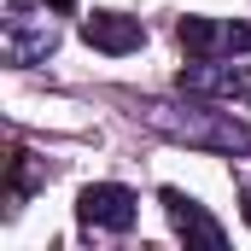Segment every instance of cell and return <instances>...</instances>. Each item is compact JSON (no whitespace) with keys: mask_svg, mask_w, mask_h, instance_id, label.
<instances>
[{"mask_svg":"<svg viewBox=\"0 0 251 251\" xmlns=\"http://www.w3.org/2000/svg\"><path fill=\"white\" fill-rule=\"evenodd\" d=\"M152 123L164 128V134H176V140L210 146V152H246L251 146V134L234 117H222V111H187V117H176L170 105H152Z\"/></svg>","mask_w":251,"mask_h":251,"instance_id":"obj_1","label":"cell"},{"mask_svg":"<svg viewBox=\"0 0 251 251\" xmlns=\"http://www.w3.org/2000/svg\"><path fill=\"white\" fill-rule=\"evenodd\" d=\"M53 47H59L53 18H47V12H24V6H12L6 35H0V53H6V64H41Z\"/></svg>","mask_w":251,"mask_h":251,"instance_id":"obj_2","label":"cell"},{"mask_svg":"<svg viewBox=\"0 0 251 251\" xmlns=\"http://www.w3.org/2000/svg\"><path fill=\"white\" fill-rule=\"evenodd\" d=\"M176 88L193 100H251V70L246 64H216V59H193L181 64Z\"/></svg>","mask_w":251,"mask_h":251,"instance_id":"obj_3","label":"cell"},{"mask_svg":"<svg viewBox=\"0 0 251 251\" xmlns=\"http://www.w3.org/2000/svg\"><path fill=\"white\" fill-rule=\"evenodd\" d=\"M76 216L88 228L123 234V228H134V216H140V199L128 187H117V181H94V187H82V199H76Z\"/></svg>","mask_w":251,"mask_h":251,"instance_id":"obj_4","label":"cell"},{"mask_svg":"<svg viewBox=\"0 0 251 251\" xmlns=\"http://www.w3.org/2000/svg\"><path fill=\"white\" fill-rule=\"evenodd\" d=\"M164 210H170V222H176V234L187 240V246H228V228L193 199V193H181V187H164Z\"/></svg>","mask_w":251,"mask_h":251,"instance_id":"obj_5","label":"cell"},{"mask_svg":"<svg viewBox=\"0 0 251 251\" xmlns=\"http://www.w3.org/2000/svg\"><path fill=\"white\" fill-rule=\"evenodd\" d=\"M82 41L117 59V53H134L146 41V24L140 18H123V12H94V18H82Z\"/></svg>","mask_w":251,"mask_h":251,"instance_id":"obj_6","label":"cell"},{"mask_svg":"<svg viewBox=\"0 0 251 251\" xmlns=\"http://www.w3.org/2000/svg\"><path fill=\"white\" fill-rule=\"evenodd\" d=\"M176 41L187 47L193 59H210V53H222V47H228V24H216V18H199V12H193V18L176 24Z\"/></svg>","mask_w":251,"mask_h":251,"instance_id":"obj_7","label":"cell"},{"mask_svg":"<svg viewBox=\"0 0 251 251\" xmlns=\"http://www.w3.org/2000/svg\"><path fill=\"white\" fill-rule=\"evenodd\" d=\"M47 6H53V12H70V6H76V0H47Z\"/></svg>","mask_w":251,"mask_h":251,"instance_id":"obj_8","label":"cell"},{"mask_svg":"<svg viewBox=\"0 0 251 251\" xmlns=\"http://www.w3.org/2000/svg\"><path fill=\"white\" fill-rule=\"evenodd\" d=\"M246 216H251V204H246Z\"/></svg>","mask_w":251,"mask_h":251,"instance_id":"obj_9","label":"cell"}]
</instances>
